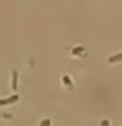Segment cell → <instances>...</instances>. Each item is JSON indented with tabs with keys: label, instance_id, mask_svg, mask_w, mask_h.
<instances>
[{
	"label": "cell",
	"instance_id": "cell-1",
	"mask_svg": "<svg viewBox=\"0 0 122 126\" xmlns=\"http://www.w3.org/2000/svg\"><path fill=\"white\" fill-rule=\"evenodd\" d=\"M18 100V96H12L9 98H4V100L0 101V105H7V104H11V102H16Z\"/></svg>",
	"mask_w": 122,
	"mask_h": 126
},
{
	"label": "cell",
	"instance_id": "cell-2",
	"mask_svg": "<svg viewBox=\"0 0 122 126\" xmlns=\"http://www.w3.org/2000/svg\"><path fill=\"white\" fill-rule=\"evenodd\" d=\"M122 61V53L118 54V55H114V57L109 58V63H114V62H120Z\"/></svg>",
	"mask_w": 122,
	"mask_h": 126
},
{
	"label": "cell",
	"instance_id": "cell-3",
	"mask_svg": "<svg viewBox=\"0 0 122 126\" xmlns=\"http://www.w3.org/2000/svg\"><path fill=\"white\" fill-rule=\"evenodd\" d=\"M12 87H13V89L17 88V72L13 71V80H12Z\"/></svg>",
	"mask_w": 122,
	"mask_h": 126
},
{
	"label": "cell",
	"instance_id": "cell-4",
	"mask_svg": "<svg viewBox=\"0 0 122 126\" xmlns=\"http://www.w3.org/2000/svg\"><path fill=\"white\" fill-rule=\"evenodd\" d=\"M41 125H50V121H43L41 122Z\"/></svg>",
	"mask_w": 122,
	"mask_h": 126
}]
</instances>
